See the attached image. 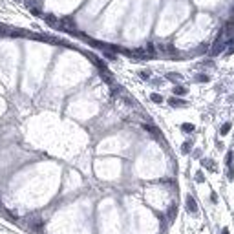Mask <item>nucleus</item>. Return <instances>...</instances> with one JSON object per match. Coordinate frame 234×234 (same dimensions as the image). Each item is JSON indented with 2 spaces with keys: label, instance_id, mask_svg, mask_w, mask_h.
<instances>
[{
  "label": "nucleus",
  "instance_id": "obj_5",
  "mask_svg": "<svg viewBox=\"0 0 234 234\" xmlns=\"http://www.w3.org/2000/svg\"><path fill=\"white\" fill-rule=\"evenodd\" d=\"M181 130L185 132V134H192L194 130H196V128H194V124H192V123H183V124H181Z\"/></svg>",
  "mask_w": 234,
  "mask_h": 234
},
{
  "label": "nucleus",
  "instance_id": "obj_16",
  "mask_svg": "<svg viewBox=\"0 0 234 234\" xmlns=\"http://www.w3.org/2000/svg\"><path fill=\"white\" fill-rule=\"evenodd\" d=\"M192 156H194V157H200V156H201V150H200V148H196V150L192 152Z\"/></svg>",
  "mask_w": 234,
  "mask_h": 234
},
{
  "label": "nucleus",
  "instance_id": "obj_8",
  "mask_svg": "<svg viewBox=\"0 0 234 234\" xmlns=\"http://www.w3.org/2000/svg\"><path fill=\"white\" fill-rule=\"evenodd\" d=\"M190 148H192V141H187V143H183L181 152H183V154H188V152H190Z\"/></svg>",
  "mask_w": 234,
  "mask_h": 234
},
{
  "label": "nucleus",
  "instance_id": "obj_3",
  "mask_svg": "<svg viewBox=\"0 0 234 234\" xmlns=\"http://www.w3.org/2000/svg\"><path fill=\"white\" fill-rule=\"evenodd\" d=\"M172 92H174V95H176V97H183V95H187V93H188V90H187V86H179V84H177V86H174Z\"/></svg>",
  "mask_w": 234,
  "mask_h": 234
},
{
  "label": "nucleus",
  "instance_id": "obj_14",
  "mask_svg": "<svg viewBox=\"0 0 234 234\" xmlns=\"http://www.w3.org/2000/svg\"><path fill=\"white\" fill-rule=\"evenodd\" d=\"M139 77H141V79H148V77H150V71L143 69V71H139Z\"/></svg>",
  "mask_w": 234,
  "mask_h": 234
},
{
  "label": "nucleus",
  "instance_id": "obj_11",
  "mask_svg": "<svg viewBox=\"0 0 234 234\" xmlns=\"http://www.w3.org/2000/svg\"><path fill=\"white\" fill-rule=\"evenodd\" d=\"M225 163H227V168H232V152H229V154H227Z\"/></svg>",
  "mask_w": 234,
  "mask_h": 234
},
{
  "label": "nucleus",
  "instance_id": "obj_1",
  "mask_svg": "<svg viewBox=\"0 0 234 234\" xmlns=\"http://www.w3.org/2000/svg\"><path fill=\"white\" fill-rule=\"evenodd\" d=\"M168 104L174 106V108H185L188 103L183 101V99H177V97H170V99H168Z\"/></svg>",
  "mask_w": 234,
  "mask_h": 234
},
{
  "label": "nucleus",
  "instance_id": "obj_12",
  "mask_svg": "<svg viewBox=\"0 0 234 234\" xmlns=\"http://www.w3.org/2000/svg\"><path fill=\"white\" fill-rule=\"evenodd\" d=\"M196 181H198V183H203V181H205V176H203V172H201V170H198V172H196Z\"/></svg>",
  "mask_w": 234,
  "mask_h": 234
},
{
  "label": "nucleus",
  "instance_id": "obj_13",
  "mask_svg": "<svg viewBox=\"0 0 234 234\" xmlns=\"http://www.w3.org/2000/svg\"><path fill=\"white\" fill-rule=\"evenodd\" d=\"M168 218H170V220L176 218V205H172L170 208H168Z\"/></svg>",
  "mask_w": 234,
  "mask_h": 234
},
{
  "label": "nucleus",
  "instance_id": "obj_10",
  "mask_svg": "<svg viewBox=\"0 0 234 234\" xmlns=\"http://www.w3.org/2000/svg\"><path fill=\"white\" fill-rule=\"evenodd\" d=\"M150 99H152V101L154 103H163V95H159V93H152V95H150Z\"/></svg>",
  "mask_w": 234,
  "mask_h": 234
},
{
  "label": "nucleus",
  "instance_id": "obj_18",
  "mask_svg": "<svg viewBox=\"0 0 234 234\" xmlns=\"http://www.w3.org/2000/svg\"><path fill=\"white\" fill-rule=\"evenodd\" d=\"M221 234H231V232H229V229H223V231H221Z\"/></svg>",
  "mask_w": 234,
  "mask_h": 234
},
{
  "label": "nucleus",
  "instance_id": "obj_6",
  "mask_svg": "<svg viewBox=\"0 0 234 234\" xmlns=\"http://www.w3.org/2000/svg\"><path fill=\"white\" fill-rule=\"evenodd\" d=\"M231 126H232L231 123H225V124H221V128H220V136H227V134L231 132Z\"/></svg>",
  "mask_w": 234,
  "mask_h": 234
},
{
  "label": "nucleus",
  "instance_id": "obj_9",
  "mask_svg": "<svg viewBox=\"0 0 234 234\" xmlns=\"http://www.w3.org/2000/svg\"><path fill=\"white\" fill-rule=\"evenodd\" d=\"M167 79L168 81H181V75L179 73H167Z\"/></svg>",
  "mask_w": 234,
  "mask_h": 234
},
{
  "label": "nucleus",
  "instance_id": "obj_15",
  "mask_svg": "<svg viewBox=\"0 0 234 234\" xmlns=\"http://www.w3.org/2000/svg\"><path fill=\"white\" fill-rule=\"evenodd\" d=\"M31 13H33V15H42V11H40L38 7H31Z\"/></svg>",
  "mask_w": 234,
  "mask_h": 234
},
{
  "label": "nucleus",
  "instance_id": "obj_7",
  "mask_svg": "<svg viewBox=\"0 0 234 234\" xmlns=\"http://www.w3.org/2000/svg\"><path fill=\"white\" fill-rule=\"evenodd\" d=\"M196 81L198 82H208V81H210V77H208L207 73H200V75H196Z\"/></svg>",
  "mask_w": 234,
  "mask_h": 234
},
{
  "label": "nucleus",
  "instance_id": "obj_4",
  "mask_svg": "<svg viewBox=\"0 0 234 234\" xmlns=\"http://www.w3.org/2000/svg\"><path fill=\"white\" fill-rule=\"evenodd\" d=\"M201 165L205 167V168H208L210 172H216V163H214L212 159H203V161H201Z\"/></svg>",
  "mask_w": 234,
  "mask_h": 234
},
{
  "label": "nucleus",
  "instance_id": "obj_2",
  "mask_svg": "<svg viewBox=\"0 0 234 234\" xmlns=\"http://www.w3.org/2000/svg\"><path fill=\"white\" fill-rule=\"evenodd\" d=\"M187 210L188 212H198V203H196V200H194V198L190 196V194H188L187 196Z\"/></svg>",
  "mask_w": 234,
  "mask_h": 234
},
{
  "label": "nucleus",
  "instance_id": "obj_17",
  "mask_svg": "<svg viewBox=\"0 0 234 234\" xmlns=\"http://www.w3.org/2000/svg\"><path fill=\"white\" fill-rule=\"evenodd\" d=\"M210 200H212L214 203H216V201H218V196H216V194H214V192H212V196H210Z\"/></svg>",
  "mask_w": 234,
  "mask_h": 234
}]
</instances>
